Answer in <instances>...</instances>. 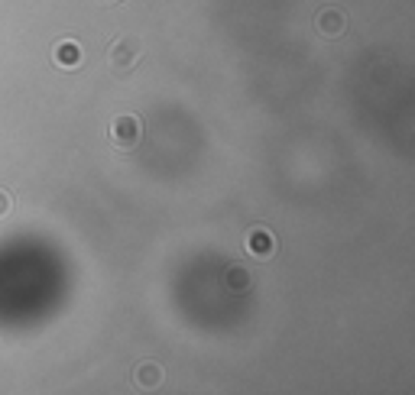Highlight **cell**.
<instances>
[{"mask_svg":"<svg viewBox=\"0 0 415 395\" xmlns=\"http://www.w3.org/2000/svg\"><path fill=\"white\" fill-rule=\"evenodd\" d=\"M7 211H10V195L7 191H0V217H4Z\"/></svg>","mask_w":415,"mask_h":395,"instance_id":"obj_8","label":"cell"},{"mask_svg":"<svg viewBox=\"0 0 415 395\" xmlns=\"http://www.w3.org/2000/svg\"><path fill=\"white\" fill-rule=\"evenodd\" d=\"M108 137H110L117 152H130V149H137L140 139H143V123L130 114H120V117H114Z\"/></svg>","mask_w":415,"mask_h":395,"instance_id":"obj_2","label":"cell"},{"mask_svg":"<svg viewBox=\"0 0 415 395\" xmlns=\"http://www.w3.org/2000/svg\"><path fill=\"white\" fill-rule=\"evenodd\" d=\"M273 234L269 230H263V227H256V230H250L246 234V253L250 256H256V259H269L273 256Z\"/></svg>","mask_w":415,"mask_h":395,"instance_id":"obj_3","label":"cell"},{"mask_svg":"<svg viewBox=\"0 0 415 395\" xmlns=\"http://www.w3.org/2000/svg\"><path fill=\"white\" fill-rule=\"evenodd\" d=\"M104 4H114V0H104Z\"/></svg>","mask_w":415,"mask_h":395,"instance_id":"obj_9","label":"cell"},{"mask_svg":"<svg viewBox=\"0 0 415 395\" xmlns=\"http://www.w3.org/2000/svg\"><path fill=\"white\" fill-rule=\"evenodd\" d=\"M52 59H55V65H62V69H75V65H81V46L72 42V39H65V42L55 46Z\"/></svg>","mask_w":415,"mask_h":395,"instance_id":"obj_5","label":"cell"},{"mask_svg":"<svg viewBox=\"0 0 415 395\" xmlns=\"http://www.w3.org/2000/svg\"><path fill=\"white\" fill-rule=\"evenodd\" d=\"M227 282H231V289H246V282H250V273L240 266H234L231 273H227Z\"/></svg>","mask_w":415,"mask_h":395,"instance_id":"obj_7","label":"cell"},{"mask_svg":"<svg viewBox=\"0 0 415 395\" xmlns=\"http://www.w3.org/2000/svg\"><path fill=\"white\" fill-rule=\"evenodd\" d=\"M140 55H143V42H140V36H120L114 46H110L108 65H110V71H114L117 78H127V75H133Z\"/></svg>","mask_w":415,"mask_h":395,"instance_id":"obj_1","label":"cell"},{"mask_svg":"<svg viewBox=\"0 0 415 395\" xmlns=\"http://www.w3.org/2000/svg\"><path fill=\"white\" fill-rule=\"evenodd\" d=\"M159 379H162V370L159 366H153V363H143V366H137V382L140 386H159Z\"/></svg>","mask_w":415,"mask_h":395,"instance_id":"obj_6","label":"cell"},{"mask_svg":"<svg viewBox=\"0 0 415 395\" xmlns=\"http://www.w3.org/2000/svg\"><path fill=\"white\" fill-rule=\"evenodd\" d=\"M318 33L328 39L341 36V33H344V13H341V10H322V13H318Z\"/></svg>","mask_w":415,"mask_h":395,"instance_id":"obj_4","label":"cell"}]
</instances>
